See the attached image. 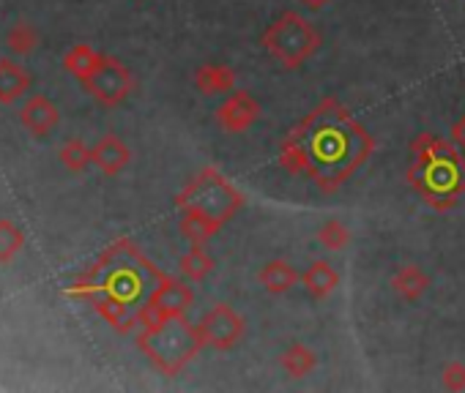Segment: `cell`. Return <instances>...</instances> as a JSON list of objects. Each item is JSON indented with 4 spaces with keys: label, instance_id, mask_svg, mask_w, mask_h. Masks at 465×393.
Returning a JSON list of instances; mask_svg holds the SVG:
<instances>
[{
    "label": "cell",
    "instance_id": "cell-22",
    "mask_svg": "<svg viewBox=\"0 0 465 393\" xmlns=\"http://www.w3.org/2000/svg\"><path fill=\"white\" fill-rule=\"evenodd\" d=\"M25 246V232L9 222V219H0V262H11Z\"/></svg>",
    "mask_w": 465,
    "mask_h": 393
},
{
    "label": "cell",
    "instance_id": "cell-11",
    "mask_svg": "<svg viewBox=\"0 0 465 393\" xmlns=\"http://www.w3.org/2000/svg\"><path fill=\"white\" fill-rule=\"evenodd\" d=\"M132 162V150L129 145L121 140V137H115V134H104L96 145H94V164L99 167V172L115 178V175H121Z\"/></svg>",
    "mask_w": 465,
    "mask_h": 393
},
{
    "label": "cell",
    "instance_id": "cell-20",
    "mask_svg": "<svg viewBox=\"0 0 465 393\" xmlns=\"http://www.w3.org/2000/svg\"><path fill=\"white\" fill-rule=\"evenodd\" d=\"M57 159L69 172H85L94 164V147H88L82 140H69L57 150Z\"/></svg>",
    "mask_w": 465,
    "mask_h": 393
},
{
    "label": "cell",
    "instance_id": "cell-1",
    "mask_svg": "<svg viewBox=\"0 0 465 393\" xmlns=\"http://www.w3.org/2000/svg\"><path fill=\"white\" fill-rule=\"evenodd\" d=\"M375 150V140L337 99H324L279 142V164L307 175L324 194L339 192Z\"/></svg>",
    "mask_w": 465,
    "mask_h": 393
},
{
    "label": "cell",
    "instance_id": "cell-24",
    "mask_svg": "<svg viewBox=\"0 0 465 393\" xmlns=\"http://www.w3.org/2000/svg\"><path fill=\"white\" fill-rule=\"evenodd\" d=\"M441 382L449 390H465V364L462 360H452L441 372Z\"/></svg>",
    "mask_w": 465,
    "mask_h": 393
},
{
    "label": "cell",
    "instance_id": "cell-13",
    "mask_svg": "<svg viewBox=\"0 0 465 393\" xmlns=\"http://www.w3.org/2000/svg\"><path fill=\"white\" fill-rule=\"evenodd\" d=\"M301 287L312 300H324L339 287V274L337 268L329 265L326 260H315L304 274H301Z\"/></svg>",
    "mask_w": 465,
    "mask_h": 393
},
{
    "label": "cell",
    "instance_id": "cell-8",
    "mask_svg": "<svg viewBox=\"0 0 465 393\" xmlns=\"http://www.w3.org/2000/svg\"><path fill=\"white\" fill-rule=\"evenodd\" d=\"M202 347L211 350H232L247 334V320L227 304H219L214 309H209L202 314V320L197 322Z\"/></svg>",
    "mask_w": 465,
    "mask_h": 393
},
{
    "label": "cell",
    "instance_id": "cell-12",
    "mask_svg": "<svg viewBox=\"0 0 465 393\" xmlns=\"http://www.w3.org/2000/svg\"><path fill=\"white\" fill-rule=\"evenodd\" d=\"M194 87L202 96H225L236 90V72L225 64H202L194 72Z\"/></svg>",
    "mask_w": 465,
    "mask_h": 393
},
{
    "label": "cell",
    "instance_id": "cell-3",
    "mask_svg": "<svg viewBox=\"0 0 465 393\" xmlns=\"http://www.w3.org/2000/svg\"><path fill=\"white\" fill-rule=\"evenodd\" d=\"M241 205L244 194L217 167H206L176 197L184 238L192 244H206L239 214Z\"/></svg>",
    "mask_w": 465,
    "mask_h": 393
},
{
    "label": "cell",
    "instance_id": "cell-23",
    "mask_svg": "<svg viewBox=\"0 0 465 393\" xmlns=\"http://www.w3.org/2000/svg\"><path fill=\"white\" fill-rule=\"evenodd\" d=\"M6 44L14 49V55H31L36 47H39V34L27 25V22H17L9 36H6Z\"/></svg>",
    "mask_w": 465,
    "mask_h": 393
},
{
    "label": "cell",
    "instance_id": "cell-26",
    "mask_svg": "<svg viewBox=\"0 0 465 393\" xmlns=\"http://www.w3.org/2000/svg\"><path fill=\"white\" fill-rule=\"evenodd\" d=\"M299 4L309 11H321V9H326V4H332V0H299Z\"/></svg>",
    "mask_w": 465,
    "mask_h": 393
},
{
    "label": "cell",
    "instance_id": "cell-7",
    "mask_svg": "<svg viewBox=\"0 0 465 393\" xmlns=\"http://www.w3.org/2000/svg\"><path fill=\"white\" fill-rule=\"evenodd\" d=\"M85 90H88L102 107H118L134 90V77L118 57L104 55L94 77L85 82Z\"/></svg>",
    "mask_w": 465,
    "mask_h": 393
},
{
    "label": "cell",
    "instance_id": "cell-18",
    "mask_svg": "<svg viewBox=\"0 0 465 393\" xmlns=\"http://www.w3.org/2000/svg\"><path fill=\"white\" fill-rule=\"evenodd\" d=\"M279 364H282V369H285L290 377H293V380H301V377H307L309 372H315V367H317V355H315L312 347L296 342V344H290V347L282 352Z\"/></svg>",
    "mask_w": 465,
    "mask_h": 393
},
{
    "label": "cell",
    "instance_id": "cell-10",
    "mask_svg": "<svg viewBox=\"0 0 465 393\" xmlns=\"http://www.w3.org/2000/svg\"><path fill=\"white\" fill-rule=\"evenodd\" d=\"M19 124L31 132L34 137H47L57 124H61V112H57V107L47 96L36 94V96H31L22 104Z\"/></svg>",
    "mask_w": 465,
    "mask_h": 393
},
{
    "label": "cell",
    "instance_id": "cell-15",
    "mask_svg": "<svg viewBox=\"0 0 465 393\" xmlns=\"http://www.w3.org/2000/svg\"><path fill=\"white\" fill-rule=\"evenodd\" d=\"M257 282L263 284V290L271 292V295H285L301 282V274L285 260H271V262H266L263 268H260Z\"/></svg>",
    "mask_w": 465,
    "mask_h": 393
},
{
    "label": "cell",
    "instance_id": "cell-25",
    "mask_svg": "<svg viewBox=\"0 0 465 393\" xmlns=\"http://www.w3.org/2000/svg\"><path fill=\"white\" fill-rule=\"evenodd\" d=\"M452 142L460 147V150H465V115L460 117V120H454V126H452Z\"/></svg>",
    "mask_w": 465,
    "mask_h": 393
},
{
    "label": "cell",
    "instance_id": "cell-2",
    "mask_svg": "<svg viewBox=\"0 0 465 393\" xmlns=\"http://www.w3.org/2000/svg\"><path fill=\"white\" fill-rule=\"evenodd\" d=\"M408 184L435 210H452L465 194V156L452 140L419 134L411 142Z\"/></svg>",
    "mask_w": 465,
    "mask_h": 393
},
{
    "label": "cell",
    "instance_id": "cell-9",
    "mask_svg": "<svg viewBox=\"0 0 465 393\" xmlns=\"http://www.w3.org/2000/svg\"><path fill=\"white\" fill-rule=\"evenodd\" d=\"M257 117H260V104L249 90H232L217 107V124L227 134H241L252 129L257 124Z\"/></svg>",
    "mask_w": 465,
    "mask_h": 393
},
{
    "label": "cell",
    "instance_id": "cell-17",
    "mask_svg": "<svg viewBox=\"0 0 465 393\" xmlns=\"http://www.w3.org/2000/svg\"><path fill=\"white\" fill-rule=\"evenodd\" d=\"M427 287H430V276L424 274L419 265H402L397 274L392 276V290L402 300H408V304L419 300L427 292Z\"/></svg>",
    "mask_w": 465,
    "mask_h": 393
},
{
    "label": "cell",
    "instance_id": "cell-14",
    "mask_svg": "<svg viewBox=\"0 0 465 393\" xmlns=\"http://www.w3.org/2000/svg\"><path fill=\"white\" fill-rule=\"evenodd\" d=\"M31 90V74H27L11 57H0V104H14Z\"/></svg>",
    "mask_w": 465,
    "mask_h": 393
},
{
    "label": "cell",
    "instance_id": "cell-6",
    "mask_svg": "<svg viewBox=\"0 0 465 393\" xmlns=\"http://www.w3.org/2000/svg\"><path fill=\"white\" fill-rule=\"evenodd\" d=\"M192 304H194V292L187 282L162 276L159 284L151 290L149 300L140 306V328H154L170 317H184Z\"/></svg>",
    "mask_w": 465,
    "mask_h": 393
},
{
    "label": "cell",
    "instance_id": "cell-5",
    "mask_svg": "<svg viewBox=\"0 0 465 393\" xmlns=\"http://www.w3.org/2000/svg\"><path fill=\"white\" fill-rule=\"evenodd\" d=\"M260 44L287 72L301 69L307 60L321 49L324 39L315 30V25L301 17L299 11H282L260 36Z\"/></svg>",
    "mask_w": 465,
    "mask_h": 393
},
{
    "label": "cell",
    "instance_id": "cell-16",
    "mask_svg": "<svg viewBox=\"0 0 465 393\" xmlns=\"http://www.w3.org/2000/svg\"><path fill=\"white\" fill-rule=\"evenodd\" d=\"M102 52H96L91 44H74L66 55H64V69L77 79V82H88L94 77V72L102 64Z\"/></svg>",
    "mask_w": 465,
    "mask_h": 393
},
{
    "label": "cell",
    "instance_id": "cell-19",
    "mask_svg": "<svg viewBox=\"0 0 465 393\" xmlns=\"http://www.w3.org/2000/svg\"><path fill=\"white\" fill-rule=\"evenodd\" d=\"M179 268L189 282H206L214 274L217 262L206 249H202V244H192V249L179 260Z\"/></svg>",
    "mask_w": 465,
    "mask_h": 393
},
{
    "label": "cell",
    "instance_id": "cell-4",
    "mask_svg": "<svg viewBox=\"0 0 465 393\" xmlns=\"http://www.w3.org/2000/svg\"><path fill=\"white\" fill-rule=\"evenodd\" d=\"M137 347L149 355V360L162 374L176 377L202 350V339L197 325H192L184 314V317H170L154 328H142L137 336Z\"/></svg>",
    "mask_w": 465,
    "mask_h": 393
},
{
    "label": "cell",
    "instance_id": "cell-21",
    "mask_svg": "<svg viewBox=\"0 0 465 393\" xmlns=\"http://www.w3.org/2000/svg\"><path fill=\"white\" fill-rule=\"evenodd\" d=\"M317 244L326 252H342L351 244V230H347L339 219H329L321 224V230H317Z\"/></svg>",
    "mask_w": 465,
    "mask_h": 393
}]
</instances>
